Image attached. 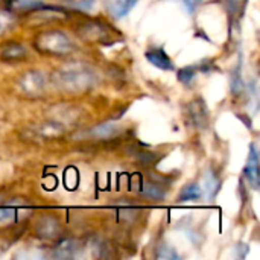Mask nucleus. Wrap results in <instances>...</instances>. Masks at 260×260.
I'll use <instances>...</instances> for the list:
<instances>
[{"label": "nucleus", "instance_id": "22", "mask_svg": "<svg viewBox=\"0 0 260 260\" xmlns=\"http://www.w3.org/2000/svg\"><path fill=\"white\" fill-rule=\"evenodd\" d=\"M64 3L70 8L79 9V11H88L93 8L94 0H64Z\"/></svg>", "mask_w": 260, "mask_h": 260}, {"label": "nucleus", "instance_id": "5", "mask_svg": "<svg viewBox=\"0 0 260 260\" xmlns=\"http://www.w3.org/2000/svg\"><path fill=\"white\" fill-rule=\"evenodd\" d=\"M61 232V222L53 215H43L35 224V235L41 239H58Z\"/></svg>", "mask_w": 260, "mask_h": 260}, {"label": "nucleus", "instance_id": "12", "mask_svg": "<svg viewBox=\"0 0 260 260\" xmlns=\"http://www.w3.org/2000/svg\"><path fill=\"white\" fill-rule=\"evenodd\" d=\"M139 193L152 201H163L168 197V187L160 181H143L139 187Z\"/></svg>", "mask_w": 260, "mask_h": 260}, {"label": "nucleus", "instance_id": "6", "mask_svg": "<svg viewBox=\"0 0 260 260\" xmlns=\"http://www.w3.org/2000/svg\"><path fill=\"white\" fill-rule=\"evenodd\" d=\"M29 56L27 49L18 41H8L0 46V61L8 64H15L26 61Z\"/></svg>", "mask_w": 260, "mask_h": 260}, {"label": "nucleus", "instance_id": "14", "mask_svg": "<svg viewBox=\"0 0 260 260\" xmlns=\"http://www.w3.org/2000/svg\"><path fill=\"white\" fill-rule=\"evenodd\" d=\"M245 178L253 186V189L259 187V157H257V151L254 146H251V151L248 155V161L245 166Z\"/></svg>", "mask_w": 260, "mask_h": 260}, {"label": "nucleus", "instance_id": "18", "mask_svg": "<svg viewBox=\"0 0 260 260\" xmlns=\"http://www.w3.org/2000/svg\"><path fill=\"white\" fill-rule=\"evenodd\" d=\"M18 212L14 207H0V229L12 224L17 219Z\"/></svg>", "mask_w": 260, "mask_h": 260}, {"label": "nucleus", "instance_id": "24", "mask_svg": "<svg viewBox=\"0 0 260 260\" xmlns=\"http://www.w3.org/2000/svg\"><path fill=\"white\" fill-rule=\"evenodd\" d=\"M181 2L184 3L186 9L192 14V12H195L197 8H200V5H203L204 0H181Z\"/></svg>", "mask_w": 260, "mask_h": 260}, {"label": "nucleus", "instance_id": "16", "mask_svg": "<svg viewBox=\"0 0 260 260\" xmlns=\"http://www.w3.org/2000/svg\"><path fill=\"white\" fill-rule=\"evenodd\" d=\"M44 3L41 0H9L8 6L14 11H20V12H30L40 6H43Z\"/></svg>", "mask_w": 260, "mask_h": 260}, {"label": "nucleus", "instance_id": "8", "mask_svg": "<svg viewBox=\"0 0 260 260\" xmlns=\"http://www.w3.org/2000/svg\"><path fill=\"white\" fill-rule=\"evenodd\" d=\"M29 18L37 21V23H52V21H58V20H64L67 18V12L58 6H49V5H43L34 11L29 12Z\"/></svg>", "mask_w": 260, "mask_h": 260}, {"label": "nucleus", "instance_id": "23", "mask_svg": "<svg viewBox=\"0 0 260 260\" xmlns=\"http://www.w3.org/2000/svg\"><path fill=\"white\" fill-rule=\"evenodd\" d=\"M157 257L158 259H177L178 257V254L172 250V248H169V247H161V248H158V253H157Z\"/></svg>", "mask_w": 260, "mask_h": 260}, {"label": "nucleus", "instance_id": "13", "mask_svg": "<svg viewBox=\"0 0 260 260\" xmlns=\"http://www.w3.org/2000/svg\"><path fill=\"white\" fill-rule=\"evenodd\" d=\"M81 250L82 248H81V245L76 241L64 239V241L58 242V245L52 251V256L58 257V259H72V257H78Z\"/></svg>", "mask_w": 260, "mask_h": 260}, {"label": "nucleus", "instance_id": "7", "mask_svg": "<svg viewBox=\"0 0 260 260\" xmlns=\"http://www.w3.org/2000/svg\"><path fill=\"white\" fill-rule=\"evenodd\" d=\"M187 119L197 129H204L209 125V110L203 99H195L189 104Z\"/></svg>", "mask_w": 260, "mask_h": 260}, {"label": "nucleus", "instance_id": "19", "mask_svg": "<svg viewBox=\"0 0 260 260\" xmlns=\"http://www.w3.org/2000/svg\"><path fill=\"white\" fill-rule=\"evenodd\" d=\"M195 76H197V69L192 67V66L183 67V69L178 70V81L183 82L184 85H190L193 82Z\"/></svg>", "mask_w": 260, "mask_h": 260}, {"label": "nucleus", "instance_id": "4", "mask_svg": "<svg viewBox=\"0 0 260 260\" xmlns=\"http://www.w3.org/2000/svg\"><path fill=\"white\" fill-rule=\"evenodd\" d=\"M17 85L26 98L38 99L46 93L47 79L40 70H27L18 78Z\"/></svg>", "mask_w": 260, "mask_h": 260}, {"label": "nucleus", "instance_id": "1", "mask_svg": "<svg viewBox=\"0 0 260 260\" xmlns=\"http://www.w3.org/2000/svg\"><path fill=\"white\" fill-rule=\"evenodd\" d=\"M52 81L62 91L84 93L96 85L98 76L90 66L84 62H70L55 70L52 73Z\"/></svg>", "mask_w": 260, "mask_h": 260}, {"label": "nucleus", "instance_id": "9", "mask_svg": "<svg viewBox=\"0 0 260 260\" xmlns=\"http://www.w3.org/2000/svg\"><path fill=\"white\" fill-rule=\"evenodd\" d=\"M122 128L114 123V122H104L101 125L93 126L91 129L84 131L79 136H84V139H98V140H108V139H114L120 134Z\"/></svg>", "mask_w": 260, "mask_h": 260}, {"label": "nucleus", "instance_id": "11", "mask_svg": "<svg viewBox=\"0 0 260 260\" xmlns=\"http://www.w3.org/2000/svg\"><path fill=\"white\" fill-rule=\"evenodd\" d=\"M66 133L64 125L58 123V122H46L41 123L38 126H34L30 131V136L35 139H44V140H50V139H59L62 134Z\"/></svg>", "mask_w": 260, "mask_h": 260}, {"label": "nucleus", "instance_id": "2", "mask_svg": "<svg viewBox=\"0 0 260 260\" xmlns=\"http://www.w3.org/2000/svg\"><path fill=\"white\" fill-rule=\"evenodd\" d=\"M34 47L37 52L49 56H67L75 50V44L70 37L58 29L40 32L34 38Z\"/></svg>", "mask_w": 260, "mask_h": 260}, {"label": "nucleus", "instance_id": "15", "mask_svg": "<svg viewBox=\"0 0 260 260\" xmlns=\"http://www.w3.org/2000/svg\"><path fill=\"white\" fill-rule=\"evenodd\" d=\"M137 2L139 0H110L108 2V8H110V12L116 18H122L136 6Z\"/></svg>", "mask_w": 260, "mask_h": 260}, {"label": "nucleus", "instance_id": "21", "mask_svg": "<svg viewBox=\"0 0 260 260\" xmlns=\"http://www.w3.org/2000/svg\"><path fill=\"white\" fill-rule=\"evenodd\" d=\"M12 26H14V17L9 12L0 9V35L11 30Z\"/></svg>", "mask_w": 260, "mask_h": 260}, {"label": "nucleus", "instance_id": "3", "mask_svg": "<svg viewBox=\"0 0 260 260\" xmlns=\"http://www.w3.org/2000/svg\"><path fill=\"white\" fill-rule=\"evenodd\" d=\"M76 34L81 40L87 43H98L102 44L105 41L113 40V27L101 20H85L76 26Z\"/></svg>", "mask_w": 260, "mask_h": 260}, {"label": "nucleus", "instance_id": "25", "mask_svg": "<svg viewBox=\"0 0 260 260\" xmlns=\"http://www.w3.org/2000/svg\"><path fill=\"white\" fill-rule=\"evenodd\" d=\"M6 5H8V0H0V9H2V8H5Z\"/></svg>", "mask_w": 260, "mask_h": 260}, {"label": "nucleus", "instance_id": "20", "mask_svg": "<svg viewBox=\"0 0 260 260\" xmlns=\"http://www.w3.org/2000/svg\"><path fill=\"white\" fill-rule=\"evenodd\" d=\"M219 186H221L219 178L215 174H207V177H206V190H207L209 198H213L216 195V192L219 190Z\"/></svg>", "mask_w": 260, "mask_h": 260}, {"label": "nucleus", "instance_id": "17", "mask_svg": "<svg viewBox=\"0 0 260 260\" xmlns=\"http://www.w3.org/2000/svg\"><path fill=\"white\" fill-rule=\"evenodd\" d=\"M201 195H203V190H201L200 184L190 183L181 189V192L178 195V201H197L201 198Z\"/></svg>", "mask_w": 260, "mask_h": 260}, {"label": "nucleus", "instance_id": "10", "mask_svg": "<svg viewBox=\"0 0 260 260\" xmlns=\"http://www.w3.org/2000/svg\"><path fill=\"white\" fill-rule=\"evenodd\" d=\"M145 56H146V59H148L152 66H155V67L160 69V70L171 72V70L175 69L172 59L169 58V55L166 53V50H165L163 47H160V46H152V47H149V49L146 50Z\"/></svg>", "mask_w": 260, "mask_h": 260}]
</instances>
